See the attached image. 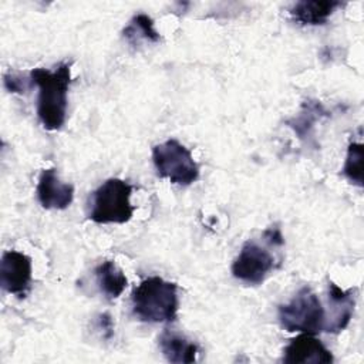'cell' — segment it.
<instances>
[{
    "label": "cell",
    "instance_id": "1",
    "mask_svg": "<svg viewBox=\"0 0 364 364\" xmlns=\"http://www.w3.org/2000/svg\"><path fill=\"white\" fill-rule=\"evenodd\" d=\"M30 80L38 87L37 115L48 131L60 129L67 117V92L71 82V63H60L54 70L34 68Z\"/></svg>",
    "mask_w": 364,
    "mask_h": 364
},
{
    "label": "cell",
    "instance_id": "2",
    "mask_svg": "<svg viewBox=\"0 0 364 364\" xmlns=\"http://www.w3.org/2000/svg\"><path fill=\"white\" fill-rule=\"evenodd\" d=\"M178 287L172 282L152 276L142 280L131 294L132 313L141 321L169 323L178 313Z\"/></svg>",
    "mask_w": 364,
    "mask_h": 364
},
{
    "label": "cell",
    "instance_id": "3",
    "mask_svg": "<svg viewBox=\"0 0 364 364\" xmlns=\"http://www.w3.org/2000/svg\"><path fill=\"white\" fill-rule=\"evenodd\" d=\"M131 193L132 186L128 182L119 178L107 179L90 198L88 218L100 225L128 222L134 215Z\"/></svg>",
    "mask_w": 364,
    "mask_h": 364
},
{
    "label": "cell",
    "instance_id": "4",
    "mask_svg": "<svg viewBox=\"0 0 364 364\" xmlns=\"http://www.w3.org/2000/svg\"><path fill=\"white\" fill-rule=\"evenodd\" d=\"M279 321L287 331L318 334L326 327V310L318 296L309 287H301L293 299L279 306Z\"/></svg>",
    "mask_w": 364,
    "mask_h": 364
},
{
    "label": "cell",
    "instance_id": "5",
    "mask_svg": "<svg viewBox=\"0 0 364 364\" xmlns=\"http://www.w3.org/2000/svg\"><path fill=\"white\" fill-rule=\"evenodd\" d=\"M152 161L161 178L171 183L188 186L198 181L199 165L191 151L176 139H168L152 148Z\"/></svg>",
    "mask_w": 364,
    "mask_h": 364
},
{
    "label": "cell",
    "instance_id": "6",
    "mask_svg": "<svg viewBox=\"0 0 364 364\" xmlns=\"http://www.w3.org/2000/svg\"><path fill=\"white\" fill-rule=\"evenodd\" d=\"M274 269L272 253L253 240H247L232 264V274L247 284H260Z\"/></svg>",
    "mask_w": 364,
    "mask_h": 364
},
{
    "label": "cell",
    "instance_id": "7",
    "mask_svg": "<svg viewBox=\"0 0 364 364\" xmlns=\"http://www.w3.org/2000/svg\"><path fill=\"white\" fill-rule=\"evenodd\" d=\"M31 259L26 253L7 250L0 262V284L3 290L23 299L31 283Z\"/></svg>",
    "mask_w": 364,
    "mask_h": 364
},
{
    "label": "cell",
    "instance_id": "8",
    "mask_svg": "<svg viewBox=\"0 0 364 364\" xmlns=\"http://www.w3.org/2000/svg\"><path fill=\"white\" fill-rule=\"evenodd\" d=\"M283 353V363L286 364H328L334 360L331 351L318 338L307 333L293 338Z\"/></svg>",
    "mask_w": 364,
    "mask_h": 364
},
{
    "label": "cell",
    "instance_id": "9",
    "mask_svg": "<svg viewBox=\"0 0 364 364\" xmlns=\"http://www.w3.org/2000/svg\"><path fill=\"white\" fill-rule=\"evenodd\" d=\"M36 192L44 209H65L74 199V186L61 182L54 168L41 172Z\"/></svg>",
    "mask_w": 364,
    "mask_h": 364
},
{
    "label": "cell",
    "instance_id": "10",
    "mask_svg": "<svg viewBox=\"0 0 364 364\" xmlns=\"http://www.w3.org/2000/svg\"><path fill=\"white\" fill-rule=\"evenodd\" d=\"M328 304L330 314L326 316V327L324 331L328 333H340L344 330L354 311L355 304V289L343 290L333 282L328 283Z\"/></svg>",
    "mask_w": 364,
    "mask_h": 364
},
{
    "label": "cell",
    "instance_id": "11",
    "mask_svg": "<svg viewBox=\"0 0 364 364\" xmlns=\"http://www.w3.org/2000/svg\"><path fill=\"white\" fill-rule=\"evenodd\" d=\"M341 1L334 0H303L293 4L289 10L291 18L303 26L324 24L328 17L341 7Z\"/></svg>",
    "mask_w": 364,
    "mask_h": 364
},
{
    "label": "cell",
    "instance_id": "12",
    "mask_svg": "<svg viewBox=\"0 0 364 364\" xmlns=\"http://www.w3.org/2000/svg\"><path fill=\"white\" fill-rule=\"evenodd\" d=\"M161 353L169 363L191 364L196 360L198 346L172 330H164L158 337Z\"/></svg>",
    "mask_w": 364,
    "mask_h": 364
},
{
    "label": "cell",
    "instance_id": "13",
    "mask_svg": "<svg viewBox=\"0 0 364 364\" xmlns=\"http://www.w3.org/2000/svg\"><path fill=\"white\" fill-rule=\"evenodd\" d=\"M94 273L101 293H104L108 299L119 297L128 284L127 276L112 260L100 263Z\"/></svg>",
    "mask_w": 364,
    "mask_h": 364
},
{
    "label": "cell",
    "instance_id": "14",
    "mask_svg": "<svg viewBox=\"0 0 364 364\" xmlns=\"http://www.w3.org/2000/svg\"><path fill=\"white\" fill-rule=\"evenodd\" d=\"M122 34H124L125 40L134 47L141 46L142 41L158 43L161 40L159 33L154 27V20L148 14H144V13L134 16L129 20L128 26L124 28Z\"/></svg>",
    "mask_w": 364,
    "mask_h": 364
},
{
    "label": "cell",
    "instance_id": "15",
    "mask_svg": "<svg viewBox=\"0 0 364 364\" xmlns=\"http://www.w3.org/2000/svg\"><path fill=\"white\" fill-rule=\"evenodd\" d=\"M328 111L324 109L320 101L309 100L304 101L301 105V111L297 117L287 121V125L293 128V131L299 135V138H306L310 135L314 122L318 121L321 117H327Z\"/></svg>",
    "mask_w": 364,
    "mask_h": 364
},
{
    "label": "cell",
    "instance_id": "16",
    "mask_svg": "<svg viewBox=\"0 0 364 364\" xmlns=\"http://www.w3.org/2000/svg\"><path fill=\"white\" fill-rule=\"evenodd\" d=\"M343 173L351 183L360 188L363 186V145L360 142H351L348 145Z\"/></svg>",
    "mask_w": 364,
    "mask_h": 364
},
{
    "label": "cell",
    "instance_id": "17",
    "mask_svg": "<svg viewBox=\"0 0 364 364\" xmlns=\"http://www.w3.org/2000/svg\"><path fill=\"white\" fill-rule=\"evenodd\" d=\"M27 81L24 77L18 75V74H14V73H9V74H4L3 77V82H4V87L7 91L10 92H17V94H23L27 91L28 85H27Z\"/></svg>",
    "mask_w": 364,
    "mask_h": 364
},
{
    "label": "cell",
    "instance_id": "18",
    "mask_svg": "<svg viewBox=\"0 0 364 364\" xmlns=\"http://www.w3.org/2000/svg\"><path fill=\"white\" fill-rule=\"evenodd\" d=\"M264 237L269 240V243L274 245V246H282L284 243V239L280 233V229L279 228H269L266 232H264Z\"/></svg>",
    "mask_w": 364,
    "mask_h": 364
},
{
    "label": "cell",
    "instance_id": "19",
    "mask_svg": "<svg viewBox=\"0 0 364 364\" xmlns=\"http://www.w3.org/2000/svg\"><path fill=\"white\" fill-rule=\"evenodd\" d=\"M100 327L105 331V337H111L112 336V320L109 317L108 313H104L100 316Z\"/></svg>",
    "mask_w": 364,
    "mask_h": 364
}]
</instances>
